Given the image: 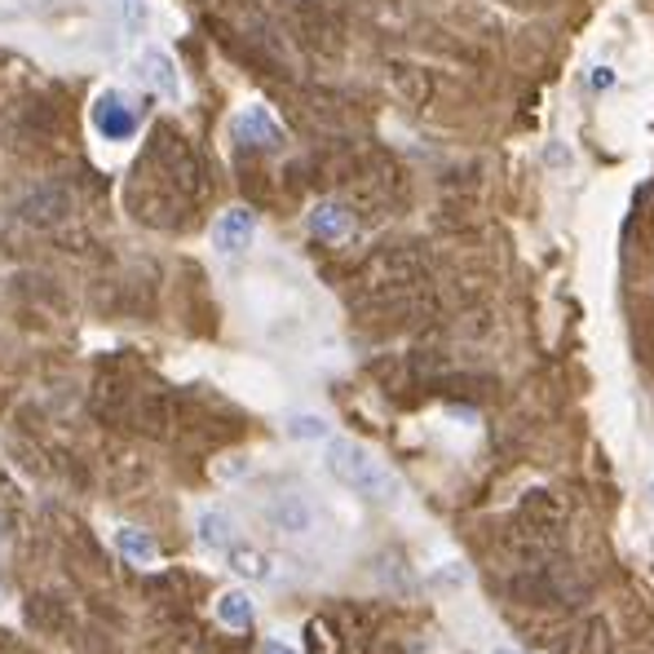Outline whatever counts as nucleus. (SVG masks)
Here are the masks:
<instances>
[{"label": "nucleus", "mask_w": 654, "mask_h": 654, "mask_svg": "<svg viewBox=\"0 0 654 654\" xmlns=\"http://www.w3.org/2000/svg\"><path fill=\"white\" fill-rule=\"evenodd\" d=\"M146 173H155L164 186H173L182 200H200L208 191L204 182V164L195 155V146L173 129V124H160L146 142V160H142Z\"/></svg>", "instance_id": "obj_1"}, {"label": "nucleus", "mask_w": 654, "mask_h": 654, "mask_svg": "<svg viewBox=\"0 0 654 654\" xmlns=\"http://www.w3.org/2000/svg\"><path fill=\"white\" fill-rule=\"evenodd\" d=\"M0 137L13 155H49V146L62 142V115L44 98H13L0 115Z\"/></svg>", "instance_id": "obj_2"}, {"label": "nucleus", "mask_w": 654, "mask_h": 654, "mask_svg": "<svg viewBox=\"0 0 654 654\" xmlns=\"http://www.w3.org/2000/svg\"><path fill=\"white\" fill-rule=\"evenodd\" d=\"M327 469H331L336 482H345L349 491H358L367 500H394L398 495V478L362 442H349V438L327 442Z\"/></svg>", "instance_id": "obj_3"}, {"label": "nucleus", "mask_w": 654, "mask_h": 654, "mask_svg": "<svg viewBox=\"0 0 654 654\" xmlns=\"http://www.w3.org/2000/svg\"><path fill=\"white\" fill-rule=\"evenodd\" d=\"M89 402H93V416H102V420L120 425V420H129V416H133L137 389H133V380H129V371H124V367H102V371H98V380H93Z\"/></svg>", "instance_id": "obj_4"}, {"label": "nucleus", "mask_w": 654, "mask_h": 654, "mask_svg": "<svg viewBox=\"0 0 654 654\" xmlns=\"http://www.w3.org/2000/svg\"><path fill=\"white\" fill-rule=\"evenodd\" d=\"M71 208H75V200H71V191L58 186V182H40L35 191H27V195L18 200V217H22L27 226H40V231L67 222Z\"/></svg>", "instance_id": "obj_5"}, {"label": "nucleus", "mask_w": 654, "mask_h": 654, "mask_svg": "<svg viewBox=\"0 0 654 654\" xmlns=\"http://www.w3.org/2000/svg\"><path fill=\"white\" fill-rule=\"evenodd\" d=\"M137 106L120 93V89H106L93 98V129L106 137V142H129L137 133Z\"/></svg>", "instance_id": "obj_6"}, {"label": "nucleus", "mask_w": 654, "mask_h": 654, "mask_svg": "<svg viewBox=\"0 0 654 654\" xmlns=\"http://www.w3.org/2000/svg\"><path fill=\"white\" fill-rule=\"evenodd\" d=\"M177 416H182L177 398H173V394H164V389H151V394H137L129 425H133V429H142L146 438H168V433H173V425H177Z\"/></svg>", "instance_id": "obj_7"}, {"label": "nucleus", "mask_w": 654, "mask_h": 654, "mask_svg": "<svg viewBox=\"0 0 654 654\" xmlns=\"http://www.w3.org/2000/svg\"><path fill=\"white\" fill-rule=\"evenodd\" d=\"M22 620L31 633L40 637H62L71 629V606L53 593V589H35L27 602H22Z\"/></svg>", "instance_id": "obj_8"}, {"label": "nucleus", "mask_w": 654, "mask_h": 654, "mask_svg": "<svg viewBox=\"0 0 654 654\" xmlns=\"http://www.w3.org/2000/svg\"><path fill=\"white\" fill-rule=\"evenodd\" d=\"M518 522L527 527V531H535V535H558L562 527H566V504L553 495V491H544V487H535V491H527L522 495V504H518Z\"/></svg>", "instance_id": "obj_9"}, {"label": "nucleus", "mask_w": 654, "mask_h": 654, "mask_svg": "<svg viewBox=\"0 0 654 654\" xmlns=\"http://www.w3.org/2000/svg\"><path fill=\"white\" fill-rule=\"evenodd\" d=\"M253 231H257L253 208H231V213L217 217V226H213V244H217V253L235 257V253H244V248L253 244Z\"/></svg>", "instance_id": "obj_10"}, {"label": "nucleus", "mask_w": 654, "mask_h": 654, "mask_svg": "<svg viewBox=\"0 0 654 654\" xmlns=\"http://www.w3.org/2000/svg\"><path fill=\"white\" fill-rule=\"evenodd\" d=\"M235 137L244 142V146H279L284 142V129L275 124V115L266 111V106H244L239 115H235Z\"/></svg>", "instance_id": "obj_11"}, {"label": "nucleus", "mask_w": 654, "mask_h": 654, "mask_svg": "<svg viewBox=\"0 0 654 654\" xmlns=\"http://www.w3.org/2000/svg\"><path fill=\"white\" fill-rule=\"evenodd\" d=\"M389 84L407 106H425L433 98V75L416 62H389Z\"/></svg>", "instance_id": "obj_12"}, {"label": "nucleus", "mask_w": 654, "mask_h": 654, "mask_svg": "<svg viewBox=\"0 0 654 654\" xmlns=\"http://www.w3.org/2000/svg\"><path fill=\"white\" fill-rule=\"evenodd\" d=\"M310 231H315V239H324V244L349 239V231H354V208L340 204V200H324V204L310 213Z\"/></svg>", "instance_id": "obj_13"}, {"label": "nucleus", "mask_w": 654, "mask_h": 654, "mask_svg": "<svg viewBox=\"0 0 654 654\" xmlns=\"http://www.w3.org/2000/svg\"><path fill=\"white\" fill-rule=\"evenodd\" d=\"M266 518H270V527H279L284 535H302V531L315 527V509H310L302 495H279V500L266 509Z\"/></svg>", "instance_id": "obj_14"}, {"label": "nucleus", "mask_w": 654, "mask_h": 654, "mask_svg": "<svg viewBox=\"0 0 654 654\" xmlns=\"http://www.w3.org/2000/svg\"><path fill=\"white\" fill-rule=\"evenodd\" d=\"M137 67H142V75L151 80V89H155V93H164V98H177V93H182L177 67H173V58H168L164 49H146Z\"/></svg>", "instance_id": "obj_15"}, {"label": "nucleus", "mask_w": 654, "mask_h": 654, "mask_svg": "<svg viewBox=\"0 0 654 654\" xmlns=\"http://www.w3.org/2000/svg\"><path fill=\"white\" fill-rule=\"evenodd\" d=\"M226 562H231V571H235L239 580H270V571H275V566H270V558H266L262 549L239 544V540L226 549Z\"/></svg>", "instance_id": "obj_16"}, {"label": "nucleus", "mask_w": 654, "mask_h": 654, "mask_svg": "<svg viewBox=\"0 0 654 654\" xmlns=\"http://www.w3.org/2000/svg\"><path fill=\"white\" fill-rule=\"evenodd\" d=\"M217 615H222V624L226 629H253V602L244 597V593H226L222 602H217Z\"/></svg>", "instance_id": "obj_17"}, {"label": "nucleus", "mask_w": 654, "mask_h": 654, "mask_svg": "<svg viewBox=\"0 0 654 654\" xmlns=\"http://www.w3.org/2000/svg\"><path fill=\"white\" fill-rule=\"evenodd\" d=\"M168 654H208V637L195 629V624H177L168 637H164Z\"/></svg>", "instance_id": "obj_18"}, {"label": "nucleus", "mask_w": 654, "mask_h": 654, "mask_svg": "<svg viewBox=\"0 0 654 654\" xmlns=\"http://www.w3.org/2000/svg\"><path fill=\"white\" fill-rule=\"evenodd\" d=\"M200 540L204 544H213V549H231L235 544V531H231V522L222 518V513H200Z\"/></svg>", "instance_id": "obj_19"}, {"label": "nucleus", "mask_w": 654, "mask_h": 654, "mask_svg": "<svg viewBox=\"0 0 654 654\" xmlns=\"http://www.w3.org/2000/svg\"><path fill=\"white\" fill-rule=\"evenodd\" d=\"M584 654H615V637H611V624L602 620V615H593V620H584Z\"/></svg>", "instance_id": "obj_20"}, {"label": "nucleus", "mask_w": 654, "mask_h": 654, "mask_svg": "<svg viewBox=\"0 0 654 654\" xmlns=\"http://www.w3.org/2000/svg\"><path fill=\"white\" fill-rule=\"evenodd\" d=\"M115 544L124 549V558H133V562H155V540L151 535H142V531H133V527H124L120 535H115Z\"/></svg>", "instance_id": "obj_21"}, {"label": "nucleus", "mask_w": 654, "mask_h": 654, "mask_svg": "<svg viewBox=\"0 0 654 654\" xmlns=\"http://www.w3.org/2000/svg\"><path fill=\"white\" fill-rule=\"evenodd\" d=\"M288 433L293 438H327V425L319 416H293L288 420Z\"/></svg>", "instance_id": "obj_22"}, {"label": "nucleus", "mask_w": 654, "mask_h": 654, "mask_svg": "<svg viewBox=\"0 0 654 654\" xmlns=\"http://www.w3.org/2000/svg\"><path fill=\"white\" fill-rule=\"evenodd\" d=\"M124 13H129V27H142V22H146V9H142V0H124Z\"/></svg>", "instance_id": "obj_23"}, {"label": "nucleus", "mask_w": 654, "mask_h": 654, "mask_svg": "<svg viewBox=\"0 0 654 654\" xmlns=\"http://www.w3.org/2000/svg\"><path fill=\"white\" fill-rule=\"evenodd\" d=\"M593 84L606 89V84H611V67H597V71H593Z\"/></svg>", "instance_id": "obj_24"}, {"label": "nucleus", "mask_w": 654, "mask_h": 654, "mask_svg": "<svg viewBox=\"0 0 654 654\" xmlns=\"http://www.w3.org/2000/svg\"><path fill=\"white\" fill-rule=\"evenodd\" d=\"M262 654H297V651H293V646H284V642H266Z\"/></svg>", "instance_id": "obj_25"}, {"label": "nucleus", "mask_w": 654, "mask_h": 654, "mask_svg": "<svg viewBox=\"0 0 654 654\" xmlns=\"http://www.w3.org/2000/svg\"><path fill=\"white\" fill-rule=\"evenodd\" d=\"M495 654H513V651H495Z\"/></svg>", "instance_id": "obj_26"}]
</instances>
